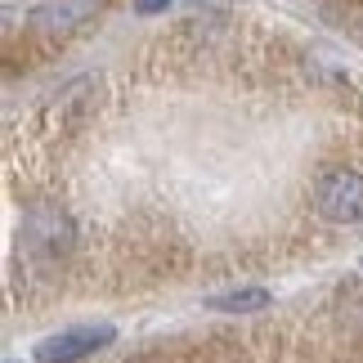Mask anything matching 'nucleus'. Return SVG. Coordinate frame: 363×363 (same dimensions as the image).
Segmentation results:
<instances>
[{"mask_svg":"<svg viewBox=\"0 0 363 363\" xmlns=\"http://www.w3.org/2000/svg\"><path fill=\"white\" fill-rule=\"evenodd\" d=\"M72 238H77L72 220H67V211H59V206H32V211L23 216V251L40 264H54L72 247Z\"/></svg>","mask_w":363,"mask_h":363,"instance_id":"f257e3e1","label":"nucleus"},{"mask_svg":"<svg viewBox=\"0 0 363 363\" xmlns=\"http://www.w3.org/2000/svg\"><path fill=\"white\" fill-rule=\"evenodd\" d=\"M314 211L332 225H354L363 220V175L359 171H328L314 184Z\"/></svg>","mask_w":363,"mask_h":363,"instance_id":"f03ea898","label":"nucleus"},{"mask_svg":"<svg viewBox=\"0 0 363 363\" xmlns=\"http://www.w3.org/2000/svg\"><path fill=\"white\" fill-rule=\"evenodd\" d=\"M117 332L108 323H81V328H67V332H54L36 345V359L40 363H77L94 350H104V345H113Z\"/></svg>","mask_w":363,"mask_h":363,"instance_id":"7ed1b4c3","label":"nucleus"},{"mask_svg":"<svg viewBox=\"0 0 363 363\" xmlns=\"http://www.w3.org/2000/svg\"><path fill=\"white\" fill-rule=\"evenodd\" d=\"M86 13H90V0H63V5L36 9L32 27H36V32H45V36H67L81 18H86Z\"/></svg>","mask_w":363,"mask_h":363,"instance_id":"20e7f679","label":"nucleus"},{"mask_svg":"<svg viewBox=\"0 0 363 363\" xmlns=\"http://www.w3.org/2000/svg\"><path fill=\"white\" fill-rule=\"evenodd\" d=\"M206 305H211V310H220V314H251V310H264V305H269V291H264V287H242V291L211 296Z\"/></svg>","mask_w":363,"mask_h":363,"instance_id":"39448f33","label":"nucleus"},{"mask_svg":"<svg viewBox=\"0 0 363 363\" xmlns=\"http://www.w3.org/2000/svg\"><path fill=\"white\" fill-rule=\"evenodd\" d=\"M166 5H171V0H135V9H139V13H162Z\"/></svg>","mask_w":363,"mask_h":363,"instance_id":"423d86ee","label":"nucleus"}]
</instances>
